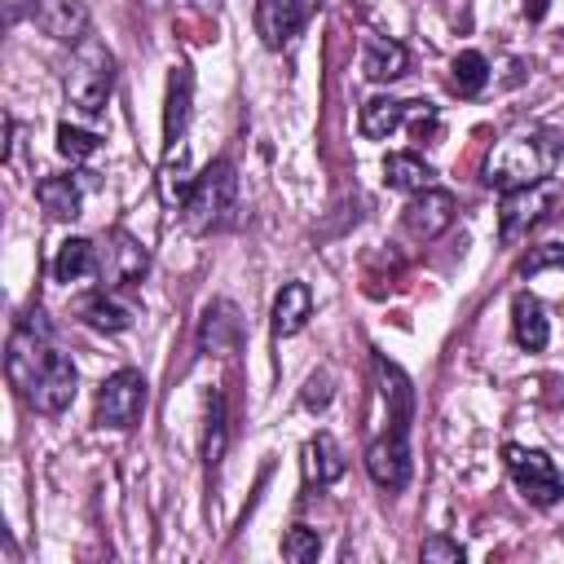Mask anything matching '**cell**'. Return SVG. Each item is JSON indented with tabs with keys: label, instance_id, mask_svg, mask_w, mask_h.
Masks as SVG:
<instances>
[{
	"label": "cell",
	"instance_id": "obj_9",
	"mask_svg": "<svg viewBox=\"0 0 564 564\" xmlns=\"http://www.w3.org/2000/svg\"><path fill=\"white\" fill-rule=\"evenodd\" d=\"M401 225H405V234H410L414 242L441 238V234L454 225V194H449V189H436V185L419 189V194L405 203Z\"/></svg>",
	"mask_w": 564,
	"mask_h": 564
},
{
	"label": "cell",
	"instance_id": "obj_2",
	"mask_svg": "<svg viewBox=\"0 0 564 564\" xmlns=\"http://www.w3.org/2000/svg\"><path fill=\"white\" fill-rule=\"evenodd\" d=\"M110 93H115V53L101 40L84 35L66 66V101L84 119H97V115H106Z\"/></svg>",
	"mask_w": 564,
	"mask_h": 564
},
{
	"label": "cell",
	"instance_id": "obj_21",
	"mask_svg": "<svg viewBox=\"0 0 564 564\" xmlns=\"http://www.w3.org/2000/svg\"><path fill=\"white\" fill-rule=\"evenodd\" d=\"M383 185H388V189H401V194H419V189L432 185V167H427L419 154L397 150V154L383 159Z\"/></svg>",
	"mask_w": 564,
	"mask_h": 564
},
{
	"label": "cell",
	"instance_id": "obj_5",
	"mask_svg": "<svg viewBox=\"0 0 564 564\" xmlns=\"http://www.w3.org/2000/svg\"><path fill=\"white\" fill-rule=\"evenodd\" d=\"M145 401H150V388H145V375L123 366L115 370L110 379H101L97 388V405H93V419L97 427H115V432H128L137 427V419L145 414Z\"/></svg>",
	"mask_w": 564,
	"mask_h": 564
},
{
	"label": "cell",
	"instance_id": "obj_20",
	"mask_svg": "<svg viewBox=\"0 0 564 564\" xmlns=\"http://www.w3.org/2000/svg\"><path fill=\"white\" fill-rule=\"evenodd\" d=\"M308 313H313V291H308L304 282H286V286L278 291V300H273V335H278V339L300 335L304 322H308Z\"/></svg>",
	"mask_w": 564,
	"mask_h": 564
},
{
	"label": "cell",
	"instance_id": "obj_8",
	"mask_svg": "<svg viewBox=\"0 0 564 564\" xmlns=\"http://www.w3.org/2000/svg\"><path fill=\"white\" fill-rule=\"evenodd\" d=\"M555 203V185L551 181H538V185H524V189H507L502 194V207H498V238L502 242H516L524 238Z\"/></svg>",
	"mask_w": 564,
	"mask_h": 564
},
{
	"label": "cell",
	"instance_id": "obj_1",
	"mask_svg": "<svg viewBox=\"0 0 564 564\" xmlns=\"http://www.w3.org/2000/svg\"><path fill=\"white\" fill-rule=\"evenodd\" d=\"M560 137L551 128H524V132H511L502 137L489 159H485V185L494 189H524V185H538V181H551L555 163H560Z\"/></svg>",
	"mask_w": 564,
	"mask_h": 564
},
{
	"label": "cell",
	"instance_id": "obj_16",
	"mask_svg": "<svg viewBox=\"0 0 564 564\" xmlns=\"http://www.w3.org/2000/svg\"><path fill=\"white\" fill-rule=\"evenodd\" d=\"M511 335H516V344L529 348V352H542V348H546L551 322H546V308H542L538 295L520 291V295L511 300Z\"/></svg>",
	"mask_w": 564,
	"mask_h": 564
},
{
	"label": "cell",
	"instance_id": "obj_26",
	"mask_svg": "<svg viewBox=\"0 0 564 564\" xmlns=\"http://www.w3.org/2000/svg\"><path fill=\"white\" fill-rule=\"evenodd\" d=\"M485 84H489V62H485V53H476V48L458 53V57H454V88H458V97H476Z\"/></svg>",
	"mask_w": 564,
	"mask_h": 564
},
{
	"label": "cell",
	"instance_id": "obj_6",
	"mask_svg": "<svg viewBox=\"0 0 564 564\" xmlns=\"http://www.w3.org/2000/svg\"><path fill=\"white\" fill-rule=\"evenodd\" d=\"M502 458H507V471H511V480H516V489L524 494L529 507H555L564 498V476L555 471V463L542 449L507 445Z\"/></svg>",
	"mask_w": 564,
	"mask_h": 564
},
{
	"label": "cell",
	"instance_id": "obj_22",
	"mask_svg": "<svg viewBox=\"0 0 564 564\" xmlns=\"http://www.w3.org/2000/svg\"><path fill=\"white\" fill-rule=\"evenodd\" d=\"M35 198H40V207H44L53 220H75V216H79V203H84L75 176H44V181L35 185Z\"/></svg>",
	"mask_w": 564,
	"mask_h": 564
},
{
	"label": "cell",
	"instance_id": "obj_19",
	"mask_svg": "<svg viewBox=\"0 0 564 564\" xmlns=\"http://www.w3.org/2000/svg\"><path fill=\"white\" fill-rule=\"evenodd\" d=\"M97 273H101V256H97V247L88 238H66L57 247V256H53V278L57 282L75 286V282H88Z\"/></svg>",
	"mask_w": 564,
	"mask_h": 564
},
{
	"label": "cell",
	"instance_id": "obj_34",
	"mask_svg": "<svg viewBox=\"0 0 564 564\" xmlns=\"http://www.w3.org/2000/svg\"><path fill=\"white\" fill-rule=\"evenodd\" d=\"M198 9H220V0H194Z\"/></svg>",
	"mask_w": 564,
	"mask_h": 564
},
{
	"label": "cell",
	"instance_id": "obj_28",
	"mask_svg": "<svg viewBox=\"0 0 564 564\" xmlns=\"http://www.w3.org/2000/svg\"><path fill=\"white\" fill-rule=\"evenodd\" d=\"M97 132H84V128H70V123H62L57 128V154L62 159H70V163H84V159H93L97 154Z\"/></svg>",
	"mask_w": 564,
	"mask_h": 564
},
{
	"label": "cell",
	"instance_id": "obj_14",
	"mask_svg": "<svg viewBox=\"0 0 564 564\" xmlns=\"http://www.w3.org/2000/svg\"><path fill=\"white\" fill-rule=\"evenodd\" d=\"M189 101H194V75L189 66H172L167 75V106H163V150L172 154L176 141L185 137V123H189Z\"/></svg>",
	"mask_w": 564,
	"mask_h": 564
},
{
	"label": "cell",
	"instance_id": "obj_33",
	"mask_svg": "<svg viewBox=\"0 0 564 564\" xmlns=\"http://www.w3.org/2000/svg\"><path fill=\"white\" fill-rule=\"evenodd\" d=\"M546 4H551V0H524V18H529V22H542V18H546Z\"/></svg>",
	"mask_w": 564,
	"mask_h": 564
},
{
	"label": "cell",
	"instance_id": "obj_13",
	"mask_svg": "<svg viewBox=\"0 0 564 564\" xmlns=\"http://www.w3.org/2000/svg\"><path fill=\"white\" fill-rule=\"evenodd\" d=\"M145 269H150V256H145V247L128 234V229H115L110 234V247H106V256H101V273H106V286H137L141 278H145Z\"/></svg>",
	"mask_w": 564,
	"mask_h": 564
},
{
	"label": "cell",
	"instance_id": "obj_25",
	"mask_svg": "<svg viewBox=\"0 0 564 564\" xmlns=\"http://www.w3.org/2000/svg\"><path fill=\"white\" fill-rule=\"evenodd\" d=\"M203 458H207V471H216V467H220V458H225V401H220V392H212V397H207Z\"/></svg>",
	"mask_w": 564,
	"mask_h": 564
},
{
	"label": "cell",
	"instance_id": "obj_7",
	"mask_svg": "<svg viewBox=\"0 0 564 564\" xmlns=\"http://www.w3.org/2000/svg\"><path fill=\"white\" fill-rule=\"evenodd\" d=\"M366 471L388 494H397V489L410 485V471H414V458H410V423H388V432L366 445Z\"/></svg>",
	"mask_w": 564,
	"mask_h": 564
},
{
	"label": "cell",
	"instance_id": "obj_15",
	"mask_svg": "<svg viewBox=\"0 0 564 564\" xmlns=\"http://www.w3.org/2000/svg\"><path fill=\"white\" fill-rule=\"evenodd\" d=\"M79 317H84L93 330L119 335V330H128V326L137 322V308H132L128 300H119L115 286H110V291H93V295H84V300H79Z\"/></svg>",
	"mask_w": 564,
	"mask_h": 564
},
{
	"label": "cell",
	"instance_id": "obj_3",
	"mask_svg": "<svg viewBox=\"0 0 564 564\" xmlns=\"http://www.w3.org/2000/svg\"><path fill=\"white\" fill-rule=\"evenodd\" d=\"M234 194H238V172H234V163H229V159H212V163L194 176V185H189V194H185V203H181V225H185V234H212V229H220L225 216L234 212Z\"/></svg>",
	"mask_w": 564,
	"mask_h": 564
},
{
	"label": "cell",
	"instance_id": "obj_24",
	"mask_svg": "<svg viewBox=\"0 0 564 564\" xmlns=\"http://www.w3.org/2000/svg\"><path fill=\"white\" fill-rule=\"evenodd\" d=\"M304 454H308V476H313L317 485H335V480L348 471V458H344V449H339V441H335L330 432H317Z\"/></svg>",
	"mask_w": 564,
	"mask_h": 564
},
{
	"label": "cell",
	"instance_id": "obj_17",
	"mask_svg": "<svg viewBox=\"0 0 564 564\" xmlns=\"http://www.w3.org/2000/svg\"><path fill=\"white\" fill-rule=\"evenodd\" d=\"M35 22H40V31L44 35H53V40H84L88 35V9H84V0H44L40 9H35Z\"/></svg>",
	"mask_w": 564,
	"mask_h": 564
},
{
	"label": "cell",
	"instance_id": "obj_4",
	"mask_svg": "<svg viewBox=\"0 0 564 564\" xmlns=\"http://www.w3.org/2000/svg\"><path fill=\"white\" fill-rule=\"evenodd\" d=\"M53 352H57V344H53V326H48V317H44L40 308L22 313L18 326L9 330V352H4V375H9V383L26 397L31 383L40 379V370L53 361Z\"/></svg>",
	"mask_w": 564,
	"mask_h": 564
},
{
	"label": "cell",
	"instance_id": "obj_29",
	"mask_svg": "<svg viewBox=\"0 0 564 564\" xmlns=\"http://www.w3.org/2000/svg\"><path fill=\"white\" fill-rule=\"evenodd\" d=\"M185 150L176 154V163H172V154H167V167H163V181H159V189H163V198L167 203H185V194H189V185L194 181H185Z\"/></svg>",
	"mask_w": 564,
	"mask_h": 564
},
{
	"label": "cell",
	"instance_id": "obj_23",
	"mask_svg": "<svg viewBox=\"0 0 564 564\" xmlns=\"http://www.w3.org/2000/svg\"><path fill=\"white\" fill-rule=\"evenodd\" d=\"M405 110H410V101H397V97H370V101L361 106L357 128H361V137H366V141H383L388 132H397V128H401Z\"/></svg>",
	"mask_w": 564,
	"mask_h": 564
},
{
	"label": "cell",
	"instance_id": "obj_11",
	"mask_svg": "<svg viewBox=\"0 0 564 564\" xmlns=\"http://www.w3.org/2000/svg\"><path fill=\"white\" fill-rule=\"evenodd\" d=\"M242 344V313L234 300H212L198 317V352L207 357H229Z\"/></svg>",
	"mask_w": 564,
	"mask_h": 564
},
{
	"label": "cell",
	"instance_id": "obj_30",
	"mask_svg": "<svg viewBox=\"0 0 564 564\" xmlns=\"http://www.w3.org/2000/svg\"><path fill=\"white\" fill-rule=\"evenodd\" d=\"M542 269H564V242H546V247H533L524 260H520V278H533Z\"/></svg>",
	"mask_w": 564,
	"mask_h": 564
},
{
	"label": "cell",
	"instance_id": "obj_31",
	"mask_svg": "<svg viewBox=\"0 0 564 564\" xmlns=\"http://www.w3.org/2000/svg\"><path fill=\"white\" fill-rule=\"evenodd\" d=\"M419 555L427 560V564H463V546L454 542V538H445V533H432L423 546H419Z\"/></svg>",
	"mask_w": 564,
	"mask_h": 564
},
{
	"label": "cell",
	"instance_id": "obj_18",
	"mask_svg": "<svg viewBox=\"0 0 564 564\" xmlns=\"http://www.w3.org/2000/svg\"><path fill=\"white\" fill-rule=\"evenodd\" d=\"M405 66H410V53H405L401 40H388V35H370V40H366V48H361V70H366V79H375V84L401 79Z\"/></svg>",
	"mask_w": 564,
	"mask_h": 564
},
{
	"label": "cell",
	"instance_id": "obj_32",
	"mask_svg": "<svg viewBox=\"0 0 564 564\" xmlns=\"http://www.w3.org/2000/svg\"><path fill=\"white\" fill-rule=\"evenodd\" d=\"M326 401H330V375L322 370V375H313V379L304 383V405H308V410H322Z\"/></svg>",
	"mask_w": 564,
	"mask_h": 564
},
{
	"label": "cell",
	"instance_id": "obj_27",
	"mask_svg": "<svg viewBox=\"0 0 564 564\" xmlns=\"http://www.w3.org/2000/svg\"><path fill=\"white\" fill-rule=\"evenodd\" d=\"M317 555H322V538H317V529H308V524L286 529V538H282V560H291V564H308V560H317Z\"/></svg>",
	"mask_w": 564,
	"mask_h": 564
},
{
	"label": "cell",
	"instance_id": "obj_12",
	"mask_svg": "<svg viewBox=\"0 0 564 564\" xmlns=\"http://www.w3.org/2000/svg\"><path fill=\"white\" fill-rule=\"evenodd\" d=\"M313 13V0H256V31L269 48L291 44Z\"/></svg>",
	"mask_w": 564,
	"mask_h": 564
},
{
	"label": "cell",
	"instance_id": "obj_10",
	"mask_svg": "<svg viewBox=\"0 0 564 564\" xmlns=\"http://www.w3.org/2000/svg\"><path fill=\"white\" fill-rule=\"evenodd\" d=\"M75 388H79V375H75V361L57 348L53 361L40 370V379L31 383L26 392V405L40 410V414H62L70 401H75Z\"/></svg>",
	"mask_w": 564,
	"mask_h": 564
}]
</instances>
